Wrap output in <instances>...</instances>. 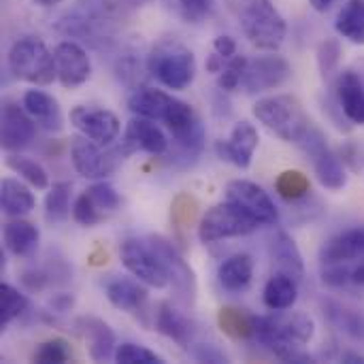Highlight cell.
Wrapping results in <instances>:
<instances>
[{
  "mask_svg": "<svg viewBox=\"0 0 364 364\" xmlns=\"http://www.w3.org/2000/svg\"><path fill=\"white\" fill-rule=\"evenodd\" d=\"M128 109L134 115L162 122L171 130L173 143L177 147L175 160H183L186 164H192L200 156L207 132L198 113L188 102L166 94L164 90L136 87V92L128 98Z\"/></svg>",
  "mask_w": 364,
  "mask_h": 364,
  "instance_id": "1",
  "label": "cell"
},
{
  "mask_svg": "<svg viewBox=\"0 0 364 364\" xmlns=\"http://www.w3.org/2000/svg\"><path fill=\"white\" fill-rule=\"evenodd\" d=\"M128 19L126 0H75L55 21V30L81 45L105 49Z\"/></svg>",
  "mask_w": 364,
  "mask_h": 364,
  "instance_id": "2",
  "label": "cell"
},
{
  "mask_svg": "<svg viewBox=\"0 0 364 364\" xmlns=\"http://www.w3.org/2000/svg\"><path fill=\"white\" fill-rule=\"evenodd\" d=\"M318 267L324 288L364 296V224L331 237L320 247Z\"/></svg>",
  "mask_w": 364,
  "mask_h": 364,
  "instance_id": "3",
  "label": "cell"
},
{
  "mask_svg": "<svg viewBox=\"0 0 364 364\" xmlns=\"http://www.w3.org/2000/svg\"><path fill=\"white\" fill-rule=\"evenodd\" d=\"M243 36L262 51H277L288 34L284 15L273 0H224Z\"/></svg>",
  "mask_w": 364,
  "mask_h": 364,
  "instance_id": "4",
  "label": "cell"
},
{
  "mask_svg": "<svg viewBox=\"0 0 364 364\" xmlns=\"http://www.w3.org/2000/svg\"><path fill=\"white\" fill-rule=\"evenodd\" d=\"M256 119L286 143H301L314 128L303 102L292 94H275L254 105Z\"/></svg>",
  "mask_w": 364,
  "mask_h": 364,
  "instance_id": "5",
  "label": "cell"
},
{
  "mask_svg": "<svg viewBox=\"0 0 364 364\" xmlns=\"http://www.w3.org/2000/svg\"><path fill=\"white\" fill-rule=\"evenodd\" d=\"M147 73L168 90H186L196 77V58L177 38H160L145 58Z\"/></svg>",
  "mask_w": 364,
  "mask_h": 364,
  "instance_id": "6",
  "label": "cell"
},
{
  "mask_svg": "<svg viewBox=\"0 0 364 364\" xmlns=\"http://www.w3.org/2000/svg\"><path fill=\"white\" fill-rule=\"evenodd\" d=\"M316 335V324L301 311H275L271 316H256L254 339L273 354L284 348H305Z\"/></svg>",
  "mask_w": 364,
  "mask_h": 364,
  "instance_id": "7",
  "label": "cell"
},
{
  "mask_svg": "<svg viewBox=\"0 0 364 364\" xmlns=\"http://www.w3.org/2000/svg\"><path fill=\"white\" fill-rule=\"evenodd\" d=\"M9 70L15 79L32 85H49L58 79L53 51L36 36L15 41L6 55Z\"/></svg>",
  "mask_w": 364,
  "mask_h": 364,
  "instance_id": "8",
  "label": "cell"
},
{
  "mask_svg": "<svg viewBox=\"0 0 364 364\" xmlns=\"http://www.w3.org/2000/svg\"><path fill=\"white\" fill-rule=\"evenodd\" d=\"M260 226L262 224L256 218H252L245 209H241L232 200H226L207 209L198 224V237L203 243H215L224 239L247 237L256 232Z\"/></svg>",
  "mask_w": 364,
  "mask_h": 364,
  "instance_id": "9",
  "label": "cell"
},
{
  "mask_svg": "<svg viewBox=\"0 0 364 364\" xmlns=\"http://www.w3.org/2000/svg\"><path fill=\"white\" fill-rule=\"evenodd\" d=\"M126 154L122 147H111V145H100L87 136H75L70 143V160L75 171L85 177V179H107L117 171Z\"/></svg>",
  "mask_w": 364,
  "mask_h": 364,
  "instance_id": "10",
  "label": "cell"
},
{
  "mask_svg": "<svg viewBox=\"0 0 364 364\" xmlns=\"http://www.w3.org/2000/svg\"><path fill=\"white\" fill-rule=\"evenodd\" d=\"M303 147V151L309 156L314 173L318 177V181L322 183V188L339 192L348 186V171L346 164L341 160V156L337 151L331 149L324 132L320 128H311L309 134L299 143Z\"/></svg>",
  "mask_w": 364,
  "mask_h": 364,
  "instance_id": "11",
  "label": "cell"
},
{
  "mask_svg": "<svg viewBox=\"0 0 364 364\" xmlns=\"http://www.w3.org/2000/svg\"><path fill=\"white\" fill-rule=\"evenodd\" d=\"M119 258L126 271L149 288H166L171 284L166 267L151 247L149 239H126L119 247Z\"/></svg>",
  "mask_w": 364,
  "mask_h": 364,
  "instance_id": "12",
  "label": "cell"
},
{
  "mask_svg": "<svg viewBox=\"0 0 364 364\" xmlns=\"http://www.w3.org/2000/svg\"><path fill=\"white\" fill-rule=\"evenodd\" d=\"M147 239H149L151 247L156 250V254L160 256L162 264L166 267V273H168V279H171L177 301L186 309L194 307L198 286H196V275H194L192 267L183 260V256L177 252V247L168 239H164L160 235H151Z\"/></svg>",
  "mask_w": 364,
  "mask_h": 364,
  "instance_id": "13",
  "label": "cell"
},
{
  "mask_svg": "<svg viewBox=\"0 0 364 364\" xmlns=\"http://www.w3.org/2000/svg\"><path fill=\"white\" fill-rule=\"evenodd\" d=\"M290 77H292L290 62L282 55L269 53L247 62L241 85L247 94H262L284 85Z\"/></svg>",
  "mask_w": 364,
  "mask_h": 364,
  "instance_id": "14",
  "label": "cell"
},
{
  "mask_svg": "<svg viewBox=\"0 0 364 364\" xmlns=\"http://www.w3.org/2000/svg\"><path fill=\"white\" fill-rule=\"evenodd\" d=\"M70 124L87 139L100 143V145H113L119 136V119L109 109L98 107H75L70 109Z\"/></svg>",
  "mask_w": 364,
  "mask_h": 364,
  "instance_id": "15",
  "label": "cell"
},
{
  "mask_svg": "<svg viewBox=\"0 0 364 364\" xmlns=\"http://www.w3.org/2000/svg\"><path fill=\"white\" fill-rule=\"evenodd\" d=\"M226 200L237 203L252 218H256L262 226L275 224L277 218H279L277 207H275L273 198L269 196V192H264L258 183L247 181V179H235V181H230L226 186Z\"/></svg>",
  "mask_w": 364,
  "mask_h": 364,
  "instance_id": "16",
  "label": "cell"
},
{
  "mask_svg": "<svg viewBox=\"0 0 364 364\" xmlns=\"http://www.w3.org/2000/svg\"><path fill=\"white\" fill-rule=\"evenodd\" d=\"M58 81L64 87H79L92 77V60L85 47L73 38L62 41L53 49Z\"/></svg>",
  "mask_w": 364,
  "mask_h": 364,
  "instance_id": "17",
  "label": "cell"
},
{
  "mask_svg": "<svg viewBox=\"0 0 364 364\" xmlns=\"http://www.w3.org/2000/svg\"><path fill=\"white\" fill-rule=\"evenodd\" d=\"M119 147L126 154V158L132 156L134 151H145L151 156H164L168 151V139L154 119L134 115L126 124L124 139H122Z\"/></svg>",
  "mask_w": 364,
  "mask_h": 364,
  "instance_id": "18",
  "label": "cell"
},
{
  "mask_svg": "<svg viewBox=\"0 0 364 364\" xmlns=\"http://www.w3.org/2000/svg\"><path fill=\"white\" fill-rule=\"evenodd\" d=\"M36 122L23 109V105L4 102L2 107V126H0V143L9 154H17L26 149L36 136Z\"/></svg>",
  "mask_w": 364,
  "mask_h": 364,
  "instance_id": "19",
  "label": "cell"
},
{
  "mask_svg": "<svg viewBox=\"0 0 364 364\" xmlns=\"http://www.w3.org/2000/svg\"><path fill=\"white\" fill-rule=\"evenodd\" d=\"M258 130L252 122L241 119L235 124L228 141L215 143V154L220 160L235 164L237 168H247L252 164L254 151L258 147Z\"/></svg>",
  "mask_w": 364,
  "mask_h": 364,
  "instance_id": "20",
  "label": "cell"
},
{
  "mask_svg": "<svg viewBox=\"0 0 364 364\" xmlns=\"http://www.w3.org/2000/svg\"><path fill=\"white\" fill-rule=\"evenodd\" d=\"M75 331L85 337L92 360L105 363L111 356H115V348H117L115 333H113V328L105 320L92 318V316L79 318V320H75Z\"/></svg>",
  "mask_w": 364,
  "mask_h": 364,
  "instance_id": "21",
  "label": "cell"
},
{
  "mask_svg": "<svg viewBox=\"0 0 364 364\" xmlns=\"http://www.w3.org/2000/svg\"><path fill=\"white\" fill-rule=\"evenodd\" d=\"M269 256H271L273 271L286 273V275L303 282V277H305V260H303V254H301L296 241L288 232L277 230L271 237V241H269Z\"/></svg>",
  "mask_w": 364,
  "mask_h": 364,
  "instance_id": "22",
  "label": "cell"
},
{
  "mask_svg": "<svg viewBox=\"0 0 364 364\" xmlns=\"http://www.w3.org/2000/svg\"><path fill=\"white\" fill-rule=\"evenodd\" d=\"M21 105L30 113V117L36 122L38 128L47 132H60L64 128L62 107L51 94L43 90H28L21 98Z\"/></svg>",
  "mask_w": 364,
  "mask_h": 364,
  "instance_id": "23",
  "label": "cell"
},
{
  "mask_svg": "<svg viewBox=\"0 0 364 364\" xmlns=\"http://www.w3.org/2000/svg\"><path fill=\"white\" fill-rule=\"evenodd\" d=\"M156 331L181 348H190L196 337V324L181 311H177L171 303H160L154 314Z\"/></svg>",
  "mask_w": 364,
  "mask_h": 364,
  "instance_id": "24",
  "label": "cell"
},
{
  "mask_svg": "<svg viewBox=\"0 0 364 364\" xmlns=\"http://www.w3.org/2000/svg\"><path fill=\"white\" fill-rule=\"evenodd\" d=\"M105 296L115 309L126 314H143L147 305V290L139 284V279L111 277L105 284Z\"/></svg>",
  "mask_w": 364,
  "mask_h": 364,
  "instance_id": "25",
  "label": "cell"
},
{
  "mask_svg": "<svg viewBox=\"0 0 364 364\" xmlns=\"http://www.w3.org/2000/svg\"><path fill=\"white\" fill-rule=\"evenodd\" d=\"M337 100L350 122L364 126V85L354 70H343L337 77Z\"/></svg>",
  "mask_w": 364,
  "mask_h": 364,
  "instance_id": "26",
  "label": "cell"
},
{
  "mask_svg": "<svg viewBox=\"0 0 364 364\" xmlns=\"http://www.w3.org/2000/svg\"><path fill=\"white\" fill-rule=\"evenodd\" d=\"M2 239H4V247L13 256H17V258H30L38 250L41 232H38V228L32 222H26V220L17 218V220L4 224Z\"/></svg>",
  "mask_w": 364,
  "mask_h": 364,
  "instance_id": "27",
  "label": "cell"
},
{
  "mask_svg": "<svg viewBox=\"0 0 364 364\" xmlns=\"http://www.w3.org/2000/svg\"><path fill=\"white\" fill-rule=\"evenodd\" d=\"M254 279V258L250 254H235L218 269V282L226 292L239 294L250 288Z\"/></svg>",
  "mask_w": 364,
  "mask_h": 364,
  "instance_id": "28",
  "label": "cell"
},
{
  "mask_svg": "<svg viewBox=\"0 0 364 364\" xmlns=\"http://www.w3.org/2000/svg\"><path fill=\"white\" fill-rule=\"evenodd\" d=\"M299 286H301L299 279H294L286 273L273 271V275L269 277V282L264 286L262 301L271 311L292 309L299 299Z\"/></svg>",
  "mask_w": 364,
  "mask_h": 364,
  "instance_id": "29",
  "label": "cell"
},
{
  "mask_svg": "<svg viewBox=\"0 0 364 364\" xmlns=\"http://www.w3.org/2000/svg\"><path fill=\"white\" fill-rule=\"evenodd\" d=\"M0 203H2V211L9 218L28 215L36 207V200H34V194L30 192V188L11 177L2 179V183H0Z\"/></svg>",
  "mask_w": 364,
  "mask_h": 364,
  "instance_id": "30",
  "label": "cell"
},
{
  "mask_svg": "<svg viewBox=\"0 0 364 364\" xmlns=\"http://www.w3.org/2000/svg\"><path fill=\"white\" fill-rule=\"evenodd\" d=\"M324 316L326 320L341 331L343 335H348L354 341H363L364 343V314L358 309L346 307L337 301H326L324 303Z\"/></svg>",
  "mask_w": 364,
  "mask_h": 364,
  "instance_id": "31",
  "label": "cell"
},
{
  "mask_svg": "<svg viewBox=\"0 0 364 364\" xmlns=\"http://www.w3.org/2000/svg\"><path fill=\"white\" fill-rule=\"evenodd\" d=\"M339 36L354 45H364V0H348L335 19Z\"/></svg>",
  "mask_w": 364,
  "mask_h": 364,
  "instance_id": "32",
  "label": "cell"
},
{
  "mask_svg": "<svg viewBox=\"0 0 364 364\" xmlns=\"http://www.w3.org/2000/svg\"><path fill=\"white\" fill-rule=\"evenodd\" d=\"M218 326L230 339L247 341V339H254L256 316H252V314H247L245 309H239V307H222L218 311Z\"/></svg>",
  "mask_w": 364,
  "mask_h": 364,
  "instance_id": "33",
  "label": "cell"
},
{
  "mask_svg": "<svg viewBox=\"0 0 364 364\" xmlns=\"http://www.w3.org/2000/svg\"><path fill=\"white\" fill-rule=\"evenodd\" d=\"M70 194H73L70 181H55L49 188V192L45 196V220L49 224H60L70 215V211H73Z\"/></svg>",
  "mask_w": 364,
  "mask_h": 364,
  "instance_id": "34",
  "label": "cell"
},
{
  "mask_svg": "<svg viewBox=\"0 0 364 364\" xmlns=\"http://www.w3.org/2000/svg\"><path fill=\"white\" fill-rule=\"evenodd\" d=\"M162 6L179 21L196 26L211 15L213 0H162Z\"/></svg>",
  "mask_w": 364,
  "mask_h": 364,
  "instance_id": "35",
  "label": "cell"
},
{
  "mask_svg": "<svg viewBox=\"0 0 364 364\" xmlns=\"http://www.w3.org/2000/svg\"><path fill=\"white\" fill-rule=\"evenodd\" d=\"M275 192L288 200V203H299L309 196L311 192V181L303 171H284L275 179Z\"/></svg>",
  "mask_w": 364,
  "mask_h": 364,
  "instance_id": "36",
  "label": "cell"
},
{
  "mask_svg": "<svg viewBox=\"0 0 364 364\" xmlns=\"http://www.w3.org/2000/svg\"><path fill=\"white\" fill-rule=\"evenodd\" d=\"M6 166L36 190H47L49 188V175L36 160L26 158L21 154H9L6 156Z\"/></svg>",
  "mask_w": 364,
  "mask_h": 364,
  "instance_id": "37",
  "label": "cell"
},
{
  "mask_svg": "<svg viewBox=\"0 0 364 364\" xmlns=\"http://www.w3.org/2000/svg\"><path fill=\"white\" fill-rule=\"evenodd\" d=\"M28 309V296L11 284L0 286V324L9 326Z\"/></svg>",
  "mask_w": 364,
  "mask_h": 364,
  "instance_id": "38",
  "label": "cell"
},
{
  "mask_svg": "<svg viewBox=\"0 0 364 364\" xmlns=\"http://www.w3.org/2000/svg\"><path fill=\"white\" fill-rule=\"evenodd\" d=\"M198 209H200V205H198L196 196H192L190 192L177 194L173 198V203H171V222H173V226L177 230L190 228L198 218Z\"/></svg>",
  "mask_w": 364,
  "mask_h": 364,
  "instance_id": "39",
  "label": "cell"
},
{
  "mask_svg": "<svg viewBox=\"0 0 364 364\" xmlns=\"http://www.w3.org/2000/svg\"><path fill=\"white\" fill-rule=\"evenodd\" d=\"M85 194L90 196V200L94 203V207L102 213V215H111V213H115L119 207H122V198H119V194H117V190L111 186V183H107L105 179H100V181H96L94 186H90L87 190H85Z\"/></svg>",
  "mask_w": 364,
  "mask_h": 364,
  "instance_id": "40",
  "label": "cell"
},
{
  "mask_svg": "<svg viewBox=\"0 0 364 364\" xmlns=\"http://www.w3.org/2000/svg\"><path fill=\"white\" fill-rule=\"evenodd\" d=\"M32 358L38 364H64L73 358V354H70V348L64 339H49L36 348Z\"/></svg>",
  "mask_w": 364,
  "mask_h": 364,
  "instance_id": "41",
  "label": "cell"
},
{
  "mask_svg": "<svg viewBox=\"0 0 364 364\" xmlns=\"http://www.w3.org/2000/svg\"><path fill=\"white\" fill-rule=\"evenodd\" d=\"M115 363L119 364H160L162 363V358L156 354V352H151V350H147V348H143V346H136V343H130V341H126V343H119L117 348H115Z\"/></svg>",
  "mask_w": 364,
  "mask_h": 364,
  "instance_id": "42",
  "label": "cell"
},
{
  "mask_svg": "<svg viewBox=\"0 0 364 364\" xmlns=\"http://www.w3.org/2000/svg\"><path fill=\"white\" fill-rule=\"evenodd\" d=\"M247 62L250 60L245 55H232L226 62V66H224V70L220 73V79H218V85H220L222 92H235L241 85Z\"/></svg>",
  "mask_w": 364,
  "mask_h": 364,
  "instance_id": "43",
  "label": "cell"
},
{
  "mask_svg": "<svg viewBox=\"0 0 364 364\" xmlns=\"http://www.w3.org/2000/svg\"><path fill=\"white\" fill-rule=\"evenodd\" d=\"M73 220H75L77 224L85 226V228H94V226L102 224V222L107 220V215H102V213L94 207V203L90 200V196L83 192V194L75 200V205H73Z\"/></svg>",
  "mask_w": 364,
  "mask_h": 364,
  "instance_id": "44",
  "label": "cell"
},
{
  "mask_svg": "<svg viewBox=\"0 0 364 364\" xmlns=\"http://www.w3.org/2000/svg\"><path fill=\"white\" fill-rule=\"evenodd\" d=\"M339 60H341V45H339V41H335V38L322 41L320 47H318V66H320L324 77H331L337 70Z\"/></svg>",
  "mask_w": 364,
  "mask_h": 364,
  "instance_id": "45",
  "label": "cell"
},
{
  "mask_svg": "<svg viewBox=\"0 0 364 364\" xmlns=\"http://www.w3.org/2000/svg\"><path fill=\"white\" fill-rule=\"evenodd\" d=\"M115 73H117V77H119V81H124L126 85H130V87H134L136 83H141V79H143V64H141V60L136 58V53H124L119 60H117V64H115Z\"/></svg>",
  "mask_w": 364,
  "mask_h": 364,
  "instance_id": "46",
  "label": "cell"
},
{
  "mask_svg": "<svg viewBox=\"0 0 364 364\" xmlns=\"http://www.w3.org/2000/svg\"><path fill=\"white\" fill-rule=\"evenodd\" d=\"M19 282H21V286L26 288V292H32V294L43 292V290L53 282L51 269H36V267H34V269H26V271L21 273Z\"/></svg>",
  "mask_w": 364,
  "mask_h": 364,
  "instance_id": "47",
  "label": "cell"
},
{
  "mask_svg": "<svg viewBox=\"0 0 364 364\" xmlns=\"http://www.w3.org/2000/svg\"><path fill=\"white\" fill-rule=\"evenodd\" d=\"M190 354L198 360V363H228L226 354L220 352L215 346H207V343H192L190 346Z\"/></svg>",
  "mask_w": 364,
  "mask_h": 364,
  "instance_id": "48",
  "label": "cell"
},
{
  "mask_svg": "<svg viewBox=\"0 0 364 364\" xmlns=\"http://www.w3.org/2000/svg\"><path fill=\"white\" fill-rule=\"evenodd\" d=\"M275 358L284 360V363H299V364H309L316 363L314 356L309 352H305L303 348H284V350H277L273 354Z\"/></svg>",
  "mask_w": 364,
  "mask_h": 364,
  "instance_id": "49",
  "label": "cell"
},
{
  "mask_svg": "<svg viewBox=\"0 0 364 364\" xmlns=\"http://www.w3.org/2000/svg\"><path fill=\"white\" fill-rule=\"evenodd\" d=\"M75 307V296L68 292H58L49 299V309L55 314H68Z\"/></svg>",
  "mask_w": 364,
  "mask_h": 364,
  "instance_id": "50",
  "label": "cell"
},
{
  "mask_svg": "<svg viewBox=\"0 0 364 364\" xmlns=\"http://www.w3.org/2000/svg\"><path fill=\"white\" fill-rule=\"evenodd\" d=\"M213 51H218L222 58L230 60L232 55H237V43L232 36H218L213 41Z\"/></svg>",
  "mask_w": 364,
  "mask_h": 364,
  "instance_id": "51",
  "label": "cell"
},
{
  "mask_svg": "<svg viewBox=\"0 0 364 364\" xmlns=\"http://www.w3.org/2000/svg\"><path fill=\"white\" fill-rule=\"evenodd\" d=\"M226 58H222L218 51H213L211 55H207V62H205V66H207V73H215V75H220L222 70H224V66H226Z\"/></svg>",
  "mask_w": 364,
  "mask_h": 364,
  "instance_id": "52",
  "label": "cell"
},
{
  "mask_svg": "<svg viewBox=\"0 0 364 364\" xmlns=\"http://www.w3.org/2000/svg\"><path fill=\"white\" fill-rule=\"evenodd\" d=\"M337 0H309V4L318 11V13H326Z\"/></svg>",
  "mask_w": 364,
  "mask_h": 364,
  "instance_id": "53",
  "label": "cell"
},
{
  "mask_svg": "<svg viewBox=\"0 0 364 364\" xmlns=\"http://www.w3.org/2000/svg\"><path fill=\"white\" fill-rule=\"evenodd\" d=\"M341 363H363L364 364V356H360V354H354V352H343V354H341Z\"/></svg>",
  "mask_w": 364,
  "mask_h": 364,
  "instance_id": "54",
  "label": "cell"
},
{
  "mask_svg": "<svg viewBox=\"0 0 364 364\" xmlns=\"http://www.w3.org/2000/svg\"><path fill=\"white\" fill-rule=\"evenodd\" d=\"M38 6H45V9H49V6H55V4H60V2H64V0H34Z\"/></svg>",
  "mask_w": 364,
  "mask_h": 364,
  "instance_id": "55",
  "label": "cell"
}]
</instances>
